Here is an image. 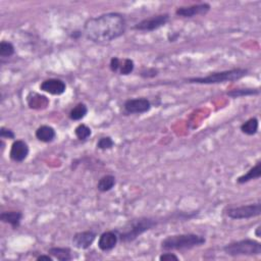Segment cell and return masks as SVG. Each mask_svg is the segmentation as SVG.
Wrapping results in <instances>:
<instances>
[{
  "label": "cell",
  "instance_id": "1",
  "mask_svg": "<svg viewBox=\"0 0 261 261\" xmlns=\"http://www.w3.org/2000/svg\"><path fill=\"white\" fill-rule=\"evenodd\" d=\"M126 31L125 17L119 12H106L89 17L83 28L85 38L95 44H108Z\"/></svg>",
  "mask_w": 261,
  "mask_h": 261
},
{
  "label": "cell",
  "instance_id": "2",
  "mask_svg": "<svg viewBox=\"0 0 261 261\" xmlns=\"http://www.w3.org/2000/svg\"><path fill=\"white\" fill-rule=\"evenodd\" d=\"M159 220L154 217H139L128 220L121 228H117L119 242L128 244L136 241L146 231L157 226Z\"/></svg>",
  "mask_w": 261,
  "mask_h": 261
},
{
  "label": "cell",
  "instance_id": "3",
  "mask_svg": "<svg viewBox=\"0 0 261 261\" xmlns=\"http://www.w3.org/2000/svg\"><path fill=\"white\" fill-rule=\"evenodd\" d=\"M249 70L244 67H234L230 69L213 71L207 75L202 76H192L187 77L184 81L188 84H197V85H217L227 82H237L244 76L248 75Z\"/></svg>",
  "mask_w": 261,
  "mask_h": 261
},
{
  "label": "cell",
  "instance_id": "4",
  "mask_svg": "<svg viewBox=\"0 0 261 261\" xmlns=\"http://www.w3.org/2000/svg\"><path fill=\"white\" fill-rule=\"evenodd\" d=\"M206 243V238L198 233H177L164 238L160 243L163 251H182L201 247Z\"/></svg>",
  "mask_w": 261,
  "mask_h": 261
},
{
  "label": "cell",
  "instance_id": "5",
  "mask_svg": "<svg viewBox=\"0 0 261 261\" xmlns=\"http://www.w3.org/2000/svg\"><path fill=\"white\" fill-rule=\"evenodd\" d=\"M222 251L231 257L259 256L261 255V243L253 239H243L224 245Z\"/></svg>",
  "mask_w": 261,
  "mask_h": 261
},
{
  "label": "cell",
  "instance_id": "6",
  "mask_svg": "<svg viewBox=\"0 0 261 261\" xmlns=\"http://www.w3.org/2000/svg\"><path fill=\"white\" fill-rule=\"evenodd\" d=\"M223 214L234 220L254 218L261 214V203L256 202L241 206H227L223 209Z\"/></svg>",
  "mask_w": 261,
  "mask_h": 261
},
{
  "label": "cell",
  "instance_id": "7",
  "mask_svg": "<svg viewBox=\"0 0 261 261\" xmlns=\"http://www.w3.org/2000/svg\"><path fill=\"white\" fill-rule=\"evenodd\" d=\"M169 14L168 13H160L156 15H152L150 17H146L136 24H134L133 29L138 32L143 33H150L154 32L162 27H164L169 21Z\"/></svg>",
  "mask_w": 261,
  "mask_h": 261
},
{
  "label": "cell",
  "instance_id": "8",
  "mask_svg": "<svg viewBox=\"0 0 261 261\" xmlns=\"http://www.w3.org/2000/svg\"><path fill=\"white\" fill-rule=\"evenodd\" d=\"M122 107L126 114H143L150 111L152 103L145 97L129 98L123 102Z\"/></svg>",
  "mask_w": 261,
  "mask_h": 261
},
{
  "label": "cell",
  "instance_id": "9",
  "mask_svg": "<svg viewBox=\"0 0 261 261\" xmlns=\"http://www.w3.org/2000/svg\"><path fill=\"white\" fill-rule=\"evenodd\" d=\"M211 9V5L207 2L192 4L188 6H179L175 9V15L182 18H192L199 15L207 14Z\"/></svg>",
  "mask_w": 261,
  "mask_h": 261
},
{
  "label": "cell",
  "instance_id": "10",
  "mask_svg": "<svg viewBox=\"0 0 261 261\" xmlns=\"http://www.w3.org/2000/svg\"><path fill=\"white\" fill-rule=\"evenodd\" d=\"M109 68L114 73L128 75L135 69V62L130 58H119L117 56H113L109 61Z\"/></svg>",
  "mask_w": 261,
  "mask_h": 261
},
{
  "label": "cell",
  "instance_id": "11",
  "mask_svg": "<svg viewBox=\"0 0 261 261\" xmlns=\"http://www.w3.org/2000/svg\"><path fill=\"white\" fill-rule=\"evenodd\" d=\"M96 238H97V233L93 229H87V230L75 232L72 236L71 244L74 248L79 250H87L93 245Z\"/></svg>",
  "mask_w": 261,
  "mask_h": 261
},
{
  "label": "cell",
  "instance_id": "12",
  "mask_svg": "<svg viewBox=\"0 0 261 261\" xmlns=\"http://www.w3.org/2000/svg\"><path fill=\"white\" fill-rule=\"evenodd\" d=\"M40 90L53 96H60L66 91V84L64 81L56 77H50L44 80L40 86Z\"/></svg>",
  "mask_w": 261,
  "mask_h": 261
},
{
  "label": "cell",
  "instance_id": "13",
  "mask_svg": "<svg viewBox=\"0 0 261 261\" xmlns=\"http://www.w3.org/2000/svg\"><path fill=\"white\" fill-rule=\"evenodd\" d=\"M30 153L29 145L23 140H14L10 146L9 158L16 163L24 161Z\"/></svg>",
  "mask_w": 261,
  "mask_h": 261
},
{
  "label": "cell",
  "instance_id": "14",
  "mask_svg": "<svg viewBox=\"0 0 261 261\" xmlns=\"http://www.w3.org/2000/svg\"><path fill=\"white\" fill-rule=\"evenodd\" d=\"M118 242H119V237L116 229L106 230L99 236L98 248L102 252H109L116 247Z\"/></svg>",
  "mask_w": 261,
  "mask_h": 261
},
{
  "label": "cell",
  "instance_id": "15",
  "mask_svg": "<svg viewBox=\"0 0 261 261\" xmlns=\"http://www.w3.org/2000/svg\"><path fill=\"white\" fill-rule=\"evenodd\" d=\"M23 214L19 210H8L0 213V220L3 223L9 224L13 229H17L20 226Z\"/></svg>",
  "mask_w": 261,
  "mask_h": 261
},
{
  "label": "cell",
  "instance_id": "16",
  "mask_svg": "<svg viewBox=\"0 0 261 261\" xmlns=\"http://www.w3.org/2000/svg\"><path fill=\"white\" fill-rule=\"evenodd\" d=\"M25 100H27V104H28L29 108L34 109V110L45 109V108H47V106L49 105V102H50L46 96L41 95L36 92H30L28 94Z\"/></svg>",
  "mask_w": 261,
  "mask_h": 261
},
{
  "label": "cell",
  "instance_id": "17",
  "mask_svg": "<svg viewBox=\"0 0 261 261\" xmlns=\"http://www.w3.org/2000/svg\"><path fill=\"white\" fill-rule=\"evenodd\" d=\"M35 137L42 143H51L56 138V132L51 125L42 124L36 129Z\"/></svg>",
  "mask_w": 261,
  "mask_h": 261
},
{
  "label": "cell",
  "instance_id": "18",
  "mask_svg": "<svg viewBox=\"0 0 261 261\" xmlns=\"http://www.w3.org/2000/svg\"><path fill=\"white\" fill-rule=\"evenodd\" d=\"M261 176V161H257V163L251 167L246 173L240 175L237 178V182L240 185H244L246 182H249L254 179H258Z\"/></svg>",
  "mask_w": 261,
  "mask_h": 261
},
{
  "label": "cell",
  "instance_id": "19",
  "mask_svg": "<svg viewBox=\"0 0 261 261\" xmlns=\"http://www.w3.org/2000/svg\"><path fill=\"white\" fill-rule=\"evenodd\" d=\"M48 253L59 261H70L73 259L72 251L68 247H51L48 249Z\"/></svg>",
  "mask_w": 261,
  "mask_h": 261
},
{
  "label": "cell",
  "instance_id": "20",
  "mask_svg": "<svg viewBox=\"0 0 261 261\" xmlns=\"http://www.w3.org/2000/svg\"><path fill=\"white\" fill-rule=\"evenodd\" d=\"M226 96L230 98H242V97H249V96H257L260 94L259 88H238L227 91Z\"/></svg>",
  "mask_w": 261,
  "mask_h": 261
},
{
  "label": "cell",
  "instance_id": "21",
  "mask_svg": "<svg viewBox=\"0 0 261 261\" xmlns=\"http://www.w3.org/2000/svg\"><path fill=\"white\" fill-rule=\"evenodd\" d=\"M116 185V177L113 174H105L101 176L97 182V190L101 193L111 191Z\"/></svg>",
  "mask_w": 261,
  "mask_h": 261
},
{
  "label": "cell",
  "instance_id": "22",
  "mask_svg": "<svg viewBox=\"0 0 261 261\" xmlns=\"http://www.w3.org/2000/svg\"><path fill=\"white\" fill-rule=\"evenodd\" d=\"M87 114H88V106L85 103L80 102L70 109L68 113V117L70 120L79 121L85 118Z\"/></svg>",
  "mask_w": 261,
  "mask_h": 261
},
{
  "label": "cell",
  "instance_id": "23",
  "mask_svg": "<svg viewBox=\"0 0 261 261\" xmlns=\"http://www.w3.org/2000/svg\"><path fill=\"white\" fill-rule=\"evenodd\" d=\"M259 128V120L257 117H251L243 122L240 126V129L243 134L247 136H254L258 133Z\"/></svg>",
  "mask_w": 261,
  "mask_h": 261
},
{
  "label": "cell",
  "instance_id": "24",
  "mask_svg": "<svg viewBox=\"0 0 261 261\" xmlns=\"http://www.w3.org/2000/svg\"><path fill=\"white\" fill-rule=\"evenodd\" d=\"M74 135L79 141H86L92 135V129L85 123H80L74 128Z\"/></svg>",
  "mask_w": 261,
  "mask_h": 261
},
{
  "label": "cell",
  "instance_id": "25",
  "mask_svg": "<svg viewBox=\"0 0 261 261\" xmlns=\"http://www.w3.org/2000/svg\"><path fill=\"white\" fill-rule=\"evenodd\" d=\"M15 53V47L14 45L9 42L2 40L0 43V57L1 58H9L13 56Z\"/></svg>",
  "mask_w": 261,
  "mask_h": 261
},
{
  "label": "cell",
  "instance_id": "26",
  "mask_svg": "<svg viewBox=\"0 0 261 261\" xmlns=\"http://www.w3.org/2000/svg\"><path fill=\"white\" fill-rule=\"evenodd\" d=\"M113 146H114V141H113L112 138L109 137V136L101 137V138L98 140L97 144H96V147H97L99 150H103V151L109 150V149H111Z\"/></svg>",
  "mask_w": 261,
  "mask_h": 261
},
{
  "label": "cell",
  "instance_id": "27",
  "mask_svg": "<svg viewBox=\"0 0 261 261\" xmlns=\"http://www.w3.org/2000/svg\"><path fill=\"white\" fill-rule=\"evenodd\" d=\"M0 138L3 139H10L13 140L15 139V134L11 128L5 127V126H1L0 127Z\"/></svg>",
  "mask_w": 261,
  "mask_h": 261
},
{
  "label": "cell",
  "instance_id": "28",
  "mask_svg": "<svg viewBox=\"0 0 261 261\" xmlns=\"http://www.w3.org/2000/svg\"><path fill=\"white\" fill-rule=\"evenodd\" d=\"M158 74V69L155 67H149V68H145L140 72V75L144 79H150V77H154Z\"/></svg>",
  "mask_w": 261,
  "mask_h": 261
},
{
  "label": "cell",
  "instance_id": "29",
  "mask_svg": "<svg viewBox=\"0 0 261 261\" xmlns=\"http://www.w3.org/2000/svg\"><path fill=\"white\" fill-rule=\"evenodd\" d=\"M158 259L160 261H178L179 257L174 253H170V251H165V253H162Z\"/></svg>",
  "mask_w": 261,
  "mask_h": 261
},
{
  "label": "cell",
  "instance_id": "30",
  "mask_svg": "<svg viewBox=\"0 0 261 261\" xmlns=\"http://www.w3.org/2000/svg\"><path fill=\"white\" fill-rule=\"evenodd\" d=\"M36 259L38 260V261H42V260H46V261H53V257L48 253V254H42V255H39V256H37L36 257Z\"/></svg>",
  "mask_w": 261,
  "mask_h": 261
},
{
  "label": "cell",
  "instance_id": "31",
  "mask_svg": "<svg viewBox=\"0 0 261 261\" xmlns=\"http://www.w3.org/2000/svg\"><path fill=\"white\" fill-rule=\"evenodd\" d=\"M260 229H261V226L260 225H258L257 227H256V230H255V236L257 237V238H260Z\"/></svg>",
  "mask_w": 261,
  "mask_h": 261
}]
</instances>
